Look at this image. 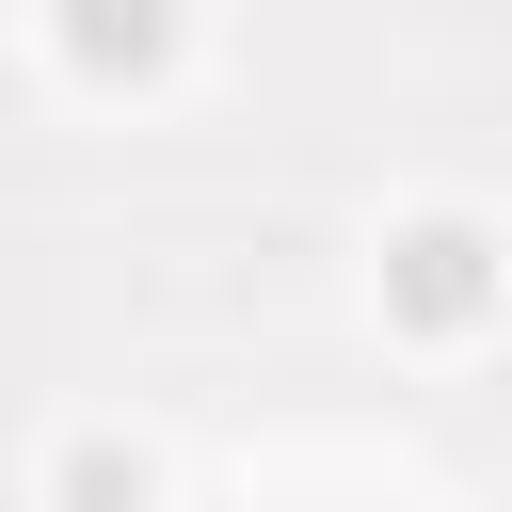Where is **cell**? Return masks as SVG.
<instances>
[{"label":"cell","instance_id":"1","mask_svg":"<svg viewBox=\"0 0 512 512\" xmlns=\"http://www.w3.org/2000/svg\"><path fill=\"white\" fill-rule=\"evenodd\" d=\"M80 48L112 64V48H160V0H80Z\"/></svg>","mask_w":512,"mask_h":512}]
</instances>
